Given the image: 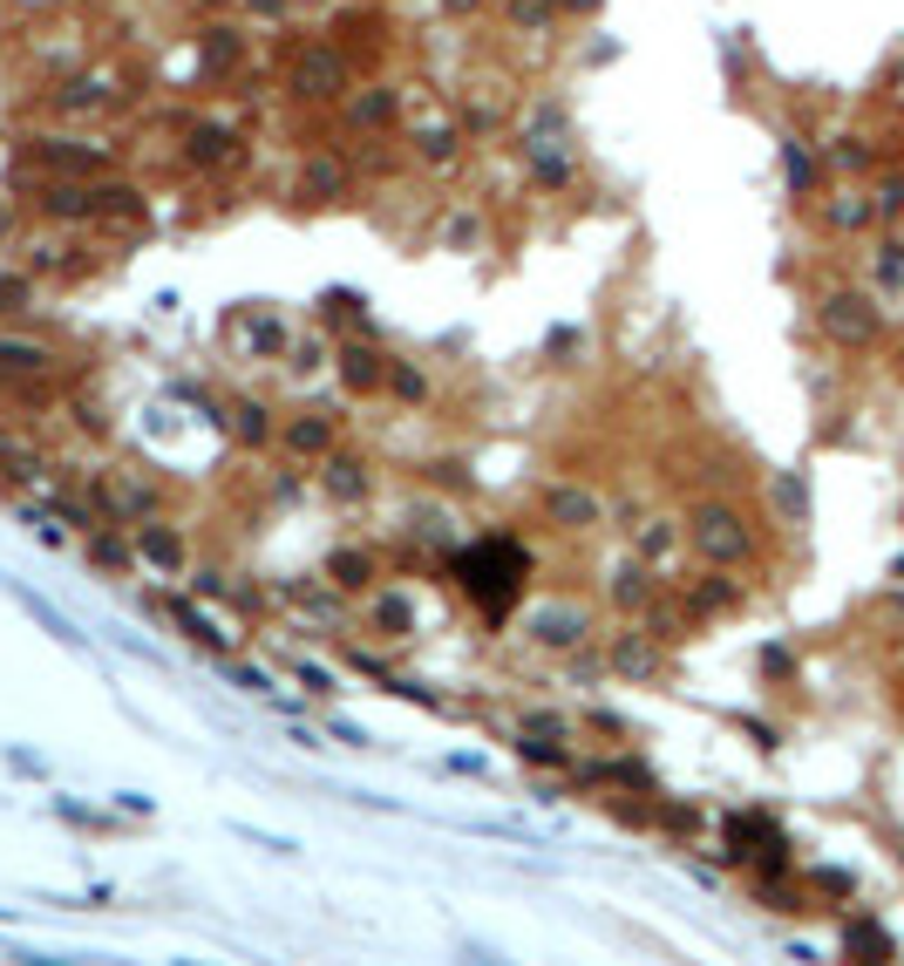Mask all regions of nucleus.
<instances>
[{"label":"nucleus","instance_id":"obj_34","mask_svg":"<svg viewBox=\"0 0 904 966\" xmlns=\"http://www.w3.org/2000/svg\"><path fill=\"white\" fill-rule=\"evenodd\" d=\"M14 307H28V279H0V314H14Z\"/></svg>","mask_w":904,"mask_h":966},{"label":"nucleus","instance_id":"obj_5","mask_svg":"<svg viewBox=\"0 0 904 966\" xmlns=\"http://www.w3.org/2000/svg\"><path fill=\"white\" fill-rule=\"evenodd\" d=\"M341 82H347V62L333 55V48H306L300 68H293V89L306 103H314V96H341Z\"/></svg>","mask_w":904,"mask_h":966},{"label":"nucleus","instance_id":"obj_7","mask_svg":"<svg viewBox=\"0 0 904 966\" xmlns=\"http://www.w3.org/2000/svg\"><path fill=\"white\" fill-rule=\"evenodd\" d=\"M137 558H143V565H157V572H177V565H184V538H177L170 524H143L137 531Z\"/></svg>","mask_w":904,"mask_h":966},{"label":"nucleus","instance_id":"obj_21","mask_svg":"<svg viewBox=\"0 0 904 966\" xmlns=\"http://www.w3.org/2000/svg\"><path fill=\"white\" fill-rule=\"evenodd\" d=\"M48 218H96V191H41Z\"/></svg>","mask_w":904,"mask_h":966},{"label":"nucleus","instance_id":"obj_32","mask_svg":"<svg viewBox=\"0 0 904 966\" xmlns=\"http://www.w3.org/2000/svg\"><path fill=\"white\" fill-rule=\"evenodd\" d=\"M551 14H558V0H510V21H517V28H545Z\"/></svg>","mask_w":904,"mask_h":966},{"label":"nucleus","instance_id":"obj_40","mask_svg":"<svg viewBox=\"0 0 904 966\" xmlns=\"http://www.w3.org/2000/svg\"><path fill=\"white\" fill-rule=\"evenodd\" d=\"M816 885H823V892H837V899H843V892H850V872H816Z\"/></svg>","mask_w":904,"mask_h":966},{"label":"nucleus","instance_id":"obj_33","mask_svg":"<svg viewBox=\"0 0 904 966\" xmlns=\"http://www.w3.org/2000/svg\"><path fill=\"white\" fill-rule=\"evenodd\" d=\"M666 545H674V524H653V531H639V558L653 565V558H666Z\"/></svg>","mask_w":904,"mask_h":966},{"label":"nucleus","instance_id":"obj_11","mask_svg":"<svg viewBox=\"0 0 904 966\" xmlns=\"http://www.w3.org/2000/svg\"><path fill=\"white\" fill-rule=\"evenodd\" d=\"M395 89H360L354 96V103H347V123H354V130H387V123H395Z\"/></svg>","mask_w":904,"mask_h":966},{"label":"nucleus","instance_id":"obj_42","mask_svg":"<svg viewBox=\"0 0 904 966\" xmlns=\"http://www.w3.org/2000/svg\"><path fill=\"white\" fill-rule=\"evenodd\" d=\"M564 14H599V0H564Z\"/></svg>","mask_w":904,"mask_h":966},{"label":"nucleus","instance_id":"obj_17","mask_svg":"<svg viewBox=\"0 0 904 966\" xmlns=\"http://www.w3.org/2000/svg\"><path fill=\"white\" fill-rule=\"evenodd\" d=\"M150 606H164V613H170L177 626H184V633H191V640H198V647H212V653H225V633H218L212 620H198V613H191V606H184V599H150Z\"/></svg>","mask_w":904,"mask_h":966},{"label":"nucleus","instance_id":"obj_10","mask_svg":"<svg viewBox=\"0 0 904 966\" xmlns=\"http://www.w3.org/2000/svg\"><path fill=\"white\" fill-rule=\"evenodd\" d=\"M531 633H537L545 647H578L585 633H591V620H585V606H572V613H537Z\"/></svg>","mask_w":904,"mask_h":966},{"label":"nucleus","instance_id":"obj_4","mask_svg":"<svg viewBox=\"0 0 904 966\" xmlns=\"http://www.w3.org/2000/svg\"><path fill=\"white\" fill-rule=\"evenodd\" d=\"M823 334H837V341L857 347V341L877 334V307H870L864 293H830V300H823Z\"/></svg>","mask_w":904,"mask_h":966},{"label":"nucleus","instance_id":"obj_29","mask_svg":"<svg viewBox=\"0 0 904 966\" xmlns=\"http://www.w3.org/2000/svg\"><path fill=\"white\" fill-rule=\"evenodd\" d=\"M333 579H341V586H368V579H374V565H368V558H360V551L347 545V551H333Z\"/></svg>","mask_w":904,"mask_h":966},{"label":"nucleus","instance_id":"obj_23","mask_svg":"<svg viewBox=\"0 0 904 966\" xmlns=\"http://www.w3.org/2000/svg\"><path fill=\"white\" fill-rule=\"evenodd\" d=\"M96 218H143V198L123 191V185H102L96 191Z\"/></svg>","mask_w":904,"mask_h":966},{"label":"nucleus","instance_id":"obj_20","mask_svg":"<svg viewBox=\"0 0 904 966\" xmlns=\"http://www.w3.org/2000/svg\"><path fill=\"white\" fill-rule=\"evenodd\" d=\"M735 599H741V586H728V579H708V586L687 593L693 613H735Z\"/></svg>","mask_w":904,"mask_h":966},{"label":"nucleus","instance_id":"obj_19","mask_svg":"<svg viewBox=\"0 0 904 966\" xmlns=\"http://www.w3.org/2000/svg\"><path fill=\"white\" fill-rule=\"evenodd\" d=\"M531 177L545 191H564L572 185V157H564V150H531Z\"/></svg>","mask_w":904,"mask_h":966},{"label":"nucleus","instance_id":"obj_38","mask_svg":"<svg viewBox=\"0 0 904 966\" xmlns=\"http://www.w3.org/2000/svg\"><path fill=\"white\" fill-rule=\"evenodd\" d=\"M666 830H680V837H693V830H701V817H693V810H687V803H674V810H666Z\"/></svg>","mask_w":904,"mask_h":966},{"label":"nucleus","instance_id":"obj_36","mask_svg":"<svg viewBox=\"0 0 904 966\" xmlns=\"http://www.w3.org/2000/svg\"><path fill=\"white\" fill-rule=\"evenodd\" d=\"M443 770H449V776H483V770H489V762H483V755H470V749H462V755H449V762H443Z\"/></svg>","mask_w":904,"mask_h":966},{"label":"nucleus","instance_id":"obj_26","mask_svg":"<svg viewBox=\"0 0 904 966\" xmlns=\"http://www.w3.org/2000/svg\"><path fill=\"white\" fill-rule=\"evenodd\" d=\"M387 395H395V402H429V381H422V368L395 361V368H387Z\"/></svg>","mask_w":904,"mask_h":966},{"label":"nucleus","instance_id":"obj_28","mask_svg":"<svg viewBox=\"0 0 904 966\" xmlns=\"http://www.w3.org/2000/svg\"><path fill=\"white\" fill-rule=\"evenodd\" d=\"M341 170H347L341 157H314V164H306V185H314L320 198H333V191H341V185H347V177H341Z\"/></svg>","mask_w":904,"mask_h":966},{"label":"nucleus","instance_id":"obj_41","mask_svg":"<svg viewBox=\"0 0 904 966\" xmlns=\"http://www.w3.org/2000/svg\"><path fill=\"white\" fill-rule=\"evenodd\" d=\"M252 14H287V0H245Z\"/></svg>","mask_w":904,"mask_h":966},{"label":"nucleus","instance_id":"obj_13","mask_svg":"<svg viewBox=\"0 0 904 966\" xmlns=\"http://www.w3.org/2000/svg\"><path fill=\"white\" fill-rule=\"evenodd\" d=\"M225 422H231V443H239V449H266L272 443V416L258 409V402H239Z\"/></svg>","mask_w":904,"mask_h":966},{"label":"nucleus","instance_id":"obj_31","mask_svg":"<svg viewBox=\"0 0 904 966\" xmlns=\"http://www.w3.org/2000/svg\"><path fill=\"white\" fill-rule=\"evenodd\" d=\"M374 620H381L387 633H408V626H416V620H408V599H402V593H381V599H374Z\"/></svg>","mask_w":904,"mask_h":966},{"label":"nucleus","instance_id":"obj_43","mask_svg":"<svg viewBox=\"0 0 904 966\" xmlns=\"http://www.w3.org/2000/svg\"><path fill=\"white\" fill-rule=\"evenodd\" d=\"M443 8H449V14H476V0H443Z\"/></svg>","mask_w":904,"mask_h":966},{"label":"nucleus","instance_id":"obj_35","mask_svg":"<svg viewBox=\"0 0 904 966\" xmlns=\"http://www.w3.org/2000/svg\"><path fill=\"white\" fill-rule=\"evenodd\" d=\"M524 735H564V715H551V708H537V715H524Z\"/></svg>","mask_w":904,"mask_h":966},{"label":"nucleus","instance_id":"obj_14","mask_svg":"<svg viewBox=\"0 0 904 966\" xmlns=\"http://www.w3.org/2000/svg\"><path fill=\"white\" fill-rule=\"evenodd\" d=\"M381 354L374 347H347L341 354V381H347V395H374V381H381Z\"/></svg>","mask_w":904,"mask_h":966},{"label":"nucleus","instance_id":"obj_24","mask_svg":"<svg viewBox=\"0 0 904 966\" xmlns=\"http://www.w3.org/2000/svg\"><path fill=\"white\" fill-rule=\"evenodd\" d=\"M21 606H28V620L35 626H48V633H55V640H68V647H82V633H75L62 613H55V606H48V599H35V593H21Z\"/></svg>","mask_w":904,"mask_h":966},{"label":"nucleus","instance_id":"obj_16","mask_svg":"<svg viewBox=\"0 0 904 966\" xmlns=\"http://www.w3.org/2000/svg\"><path fill=\"white\" fill-rule=\"evenodd\" d=\"M612 599H619V613H639V606H653V586H646V558H639V565H619V572H612Z\"/></svg>","mask_w":904,"mask_h":966},{"label":"nucleus","instance_id":"obj_25","mask_svg":"<svg viewBox=\"0 0 904 966\" xmlns=\"http://www.w3.org/2000/svg\"><path fill=\"white\" fill-rule=\"evenodd\" d=\"M517 755L537 762V770H564V749H558V735H517Z\"/></svg>","mask_w":904,"mask_h":966},{"label":"nucleus","instance_id":"obj_1","mask_svg":"<svg viewBox=\"0 0 904 966\" xmlns=\"http://www.w3.org/2000/svg\"><path fill=\"white\" fill-rule=\"evenodd\" d=\"M456 572H462V586H470V599L483 606V620L497 626L517 606V586H524V572H531V551L517 538H483V545L456 551Z\"/></svg>","mask_w":904,"mask_h":966},{"label":"nucleus","instance_id":"obj_39","mask_svg":"<svg viewBox=\"0 0 904 966\" xmlns=\"http://www.w3.org/2000/svg\"><path fill=\"white\" fill-rule=\"evenodd\" d=\"M8 762H21V776H48V762L35 749H8Z\"/></svg>","mask_w":904,"mask_h":966},{"label":"nucleus","instance_id":"obj_18","mask_svg":"<svg viewBox=\"0 0 904 966\" xmlns=\"http://www.w3.org/2000/svg\"><path fill=\"white\" fill-rule=\"evenodd\" d=\"M129 558H137V545L116 538V531H96V538H89V565L96 572H129Z\"/></svg>","mask_w":904,"mask_h":966},{"label":"nucleus","instance_id":"obj_27","mask_svg":"<svg viewBox=\"0 0 904 966\" xmlns=\"http://www.w3.org/2000/svg\"><path fill=\"white\" fill-rule=\"evenodd\" d=\"M775 511H782V518H810V497H803V476H775Z\"/></svg>","mask_w":904,"mask_h":966},{"label":"nucleus","instance_id":"obj_6","mask_svg":"<svg viewBox=\"0 0 904 966\" xmlns=\"http://www.w3.org/2000/svg\"><path fill=\"white\" fill-rule=\"evenodd\" d=\"M545 518L564 524V531H591L599 524V497H591L585 483H558V491H545Z\"/></svg>","mask_w":904,"mask_h":966},{"label":"nucleus","instance_id":"obj_22","mask_svg":"<svg viewBox=\"0 0 904 966\" xmlns=\"http://www.w3.org/2000/svg\"><path fill=\"white\" fill-rule=\"evenodd\" d=\"M782 177H789V191H810V185H816V150L782 143Z\"/></svg>","mask_w":904,"mask_h":966},{"label":"nucleus","instance_id":"obj_12","mask_svg":"<svg viewBox=\"0 0 904 966\" xmlns=\"http://www.w3.org/2000/svg\"><path fill=\"white\" fill-rule=\"evenodd\" d=\"M612 668L626 674V681H653V674H660V647L639 640V633H626V640L612 647Z\"/></svg>","mask_w":904,"mask_h":966},{"label":"nucleus","instance_id":"obj_3","mask_svg":"<svg viewBox=\"0 0 904 966\" xmlns=\"http://www.w3.org/2000/svg\"><path fill=\"white\" fill-rule=\"evenodd\" d=\"M374 491V470L360 463V456H347V449H327L320 456V497H333V504H360Z\"/></svg>","mask_w":904,"mask_h":966},{"label":"nucleus","instance_id":"obj_30","mask_svg":"<svg viewBox=\"0 0 904 966\" xmlns=\"http://www.w3.org/2000/svg\"><path fill=\"white\" fill-rule=\"evenodd\" d=\"M0 368H14V374H41V368H48V354H41V347H14V341H0Z\"/></svg>","mask_w":904,"mask_h":966},{"label":"nucleus","instance_id":"obj_8","mask_svg":"<svg viewBox=\"0 0 904 966\" xmlns=\"http://www.w3.org/2000/svg\"><path fill=\"white\" fill-rule=\"evenodd\" d=\"M287 449L300 456V463H320V456L333 449V422H327V416H300V422H287Z\"/></svg>","mask_w":904,"mask_h":966},{"label":"nucleus","instance_id":"obj_2","mask_svg":"<svg viewBox=\"0 0 904 966\" xmlns=\"http://www.w3.org/2000/svg\"><path fill=\"white\" fill-rule=\"evenodd\" d=\"M687 538L708 565H748V558H755V538H748V524L728 511V504H693Z\"/></svg>","mask_w":904,"mask_h":966},{"label":"nucleus","instance_id":"obj_9","mask_svg":"<svg viewBox=\"0 0 904 966\" xmlns=\"http://www.w3.org/2000/svg\"><path fill=\"white\" fill-rule=\"evenodd\" d=\"M35 157L41 164H62V170H110V150L102 143H35Z\"/></svg>","mask_w":904,"mask_h":966},{"label":"nucleus","instance_id":"obj_37","mask_svg":"<svg viewBox=\"0 0 904 966\" xmlns=\"http://www.w3.org/2000/svg\"><path fill=\"white\" fill-rule=\"evenodd\" d=\"M850 946H857V953H891L884 939H877V926H850Z\"/></svg>","mask_w":904,"mask_h":966},{"label":"nucleus","instance_id":"obj_15","mask_svg":"<svg viewBox=\"0 0 904 966\" xmlns=\"http://www.w3.org/2000/svg\"><path fill=\"white\" fill-rule=\"evenodd\" d=\"M606 783H619V790H633V797H653V790H660V776H653V762H646V755L606 762Z\"/></svg>","mask_w":904,"mask_h":966}]
</instances>
